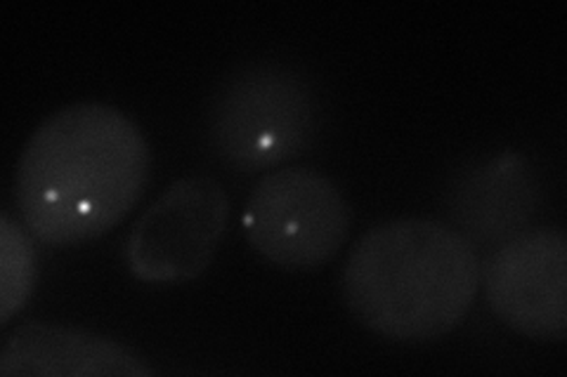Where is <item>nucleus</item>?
<instances>
[{
	"mask_svg": "<svg viewBox=\"0 0 567 377\" xmlns=\"http://www.w3.org/2000/svg\"><path fill=\"white\" fill-rule=\"evenodd\" d=\"M152 151L116 106L76 102L33 130L14 172V203L33 239L79 245L128 218L150 182Z\"/></svg>",
	"mask_w": 567,
	"mask_h": 377,
	"instance_id": "f257e3e1",
	"label": "nucleus"
},
{
	"mask_svg": "<svg viewBox=\"0 0 567 377\" xmlns=\"http://www.w3.org/2000/svg\"><path fill=\"white\" fill-rule=\"evenodd\" d=\"M473 241L431 218L371 227L343 266V300L364 328L393 343H433L466 321L481 291Z\"/></svg>",
	"mask_w": 567,
	"mask_h": 377,
	"instance_id": "f03ea898",
	"label": "nucleus"
},
{
	"mask_svg": "<svg viewBox=\"0 0 567 377\" xmlns=\"http://www.w3.org/2000/svg\"><path fill=\"white\" fill-rule=\"evenodd\" d=\"M322 128V102L303 71L248 62L218 83L208 102L213 154L237 172H258L310 151Z\"/></svg>",
	"mask_w": 567,
	"mask_h": 377,
	"instance_id": "7ed1b4c3",
	"label": "nucleus"
},
{
	"mask_svg": "<svg viewBox=\"0 0 567 377\" xmlns=\"http://www.w3.org/2000/svg\"><path fill=\"white\" fill-rule=\"evenodd\" d=\"M352 210L327 175L312 168H281L248 193L244 233L256 253L287 272H310L346 245Z\"/></svg>",
	"mask_w": 567,
	"mask_h": 377,
	"instance_id": "20e7f679",
	"label": "nucleus"
},
{
	"mask_svg": "<svg viewBox=\"0 0 567 377\" xmlns=\"http://www.w3.org/2000/svg\"><path fill=\"white\" fill-rule=\"evenodd\" d=\"M229 199L210 175L173 182L140 214L126 243L128 272L152 285L199 279L225 239Z\"/></svg>",
	"mask_w": 567,
	"mask_h": 377,
	"instance_id": "39448f33",
	"label": "nucleus"
},
{
	"mask_svg": "<svg viewBox=\"0 0 567 377\" xmlns=\"http://www.w3.org/2000/svg\"><path fill=\"white\" fill-rule=\"evenodd\" d=\"M481 285L492 314L529 339L563 343L567 335V237L532 229L487 260Z\"/></svg>",
	"mask_w": 567,
	"mask_h": 377,
	"instance_id": "423d86ee",
	"label": "nucleus"
},
{
	"mask_svg": "<svg viewBox=\"0 0 567 377\" xmlns=\"http://www.w3.org/2000/svg\"><path fill=\"white\" fill-rule=\"evenodd\" d=\"M6 377H150L154 368L133 347L60 323L27 321L0 349Z\"/></svg>",
	"mask_w": 567,
	"mask_h": 377,
	"instance_id": "0eeeda50",
	"label": "nucleus"
},
{
	"mask_svg": "<svg viewBox=\"0 0 567 377\" xmlns=\"http://www.w3.org/2000/svg\"><path fill=\"white\" fill-rule=\"evenodd\" d=\"M532 206H535V179L525 166V158L511 154L473 172L456 189V208L452 212H456L466 231L489 239L496 231L520 229Z\"/></svg>",
	"mask_w": 567,
	"mask_h": 377,
	"instance_id": "6e6552de",
	"label": "nucleus"
},
{
	"mask_svg": "<svg viewBox=\"0 0 567 377\" xmlns=\"http://www.w3.org/2000/svg\"><path fill=\"white\" fill-rule=\"evenodd\" d=\"M35 289V248L10 212L0 214V326L20 314Z\"/></svg>",
	"mask_w": 567,
	"mask_h": 377,
	"instance_id": "1a4fd4ad",
	"label": "nucleus"
}]
</instances>
